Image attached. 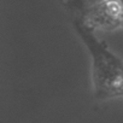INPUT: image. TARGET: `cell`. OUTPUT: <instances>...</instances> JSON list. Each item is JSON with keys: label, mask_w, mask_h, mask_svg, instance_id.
I'll use <instances>...</instances> for the list:
<instances>
[{"label": "cell", "mask_w": 123, "mask_h": 123, "mask_svg": "<svg viewBox=\"0 0 123 123\" xmlns=\"http://www.w3.org/2000/svg\"><path fill=\"white\" fill-rule=\"evenodd\" d=\"M85 42L92 53L95 93L101 97L123 95V64L97 40L87 37Z\"/></svg>", "instance_id": "6da1fadb"}, {"label": "cell", "mask_w": 123, "mask_h": 123, "mask_svg": "<svg viewBox=\"0 0 123 123\" xmlns=\"http://www.w3.org/2000/svg\"><path fill=\"white\" fill-rule=\"evenodd\" d=\"M97 18L95 23L101 24L104 28L110 27V25H116L121 21L122 16V9L119 5H117L116 1H110V4H105L100 6L97 11Z\"/></svg>", "instance_id": "7a4b0ae2"}]
</instances>
